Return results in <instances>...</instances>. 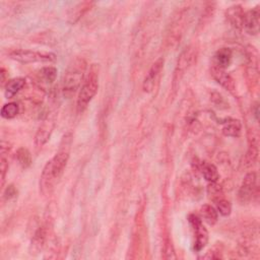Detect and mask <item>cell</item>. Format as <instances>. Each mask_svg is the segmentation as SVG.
Wrapping results in <instances>:
<instances>
[{
  "instance_id": "cell-15",
  "label": "cell",
  "mask_w": 260,
  "mask_h": 260,
  "mask_svg": "<svg viewBox=\"0 0 260 260\" xmlns=\"http://www.w3.org/2000/svg\"><path fill=\"white\" fill-rule=\"evenodd\" d=\"M25 86V80L22 77H17V79L10 80L5 86V97L7 99L14 98L19 92Z\"/></svg>"
},
{
  "instance_id": "cell-3",
  "label": "cell",
  "mask_w": 260,
  "mask_h": 260,
  "mask_svg": "<svg viewBox=\"0 0 260 260\" xmlns=\"http://www.w3.org/2000/svg\"><path fill=\"white\" fill-rule=\"evenodd\" d=\"M99 89V68L96 65L90 67L85 82L80 89L79 98H77V111L83 113L88 104L92 102Z\"/></svg>"
},
{
  "instance_id": "cell-20",
  "label": "cell",
  "mask_w": 260,
  "mask_h": 260,
  "mask_svg": "<svg viewBox=\"0 0 260 260\" xmlns=\"http://www.w3.org/2000/svg\"><path fill=\"white\" fill-rule=\"evenodd\" d=\"M20 112V106L18 105L17 103L14 102H10L5 104V105L1 108V117L4 119H14L18 116Z\"/></svg>"
},
{
  "instance_id": "cell-11",
  "label": "cell",
  "mask_w": 260,
  "mask_h": 260,
  "mask_svg": "<svg viewBox=\"0 0 260 260\" xmlns=\"http://www.w3.org/2000/svg\"><path fill=\"white\" fill-rule=\"evenodd\" d=\"M211 73L214 77V80L224 88L230 90V92L235 89V81H234L233 77L226 71V69L218 68L213 65V67L211 68Z\"/></svg>"
},
{
  "instance_id": "cell-24",
  "label": "cell",
  "mask_w": 260,
  "mask_h": 260,
  "mask_svg": "<svg viewBox=\"0 0 260 260\" xmlns=\"http://www.w3.org/2000/svg\"><path fill=\"white\" fill-rule=\"evenodd\" d=\"M7 153H8V149L5 148L4 144L2 142L1 146V159H0V171H1V184H4L5 181V176L8 171V159H7Z\"/></svg>"
},
{
  "instance_id": "cell-16",
  "label": "cell",
  "mask_w": 260,
  "mask_h": 260,
  "mask_svg": "<svg viewBox=\"0 0 260 260\" xmlns=\"http://www.w3.org/2000/svg\"><path fill=\"white\" fill-rule=\"evenodd\" d=\"M200 216L201 219H203L205 223L211 226H214L217 223L218 219V213L217 209L210 204H204L200 209Z\"/></svg>"
},
{
  "instance_id": "cell-8",
  "label": "cell",
  "mask_w": 260,
  "mask_h": 260,
  "mask_svg": "<svg viewBox=\"0 0 260 260\" xmlns=\"http://www.w3.org/2000/svg\"><path fill=\"white\" fill-rule=\"evenodd\" d=\"M164 62L165 61L163 58H159L152 65L147 76L145 77L144 84H142V88H144L146 93L152 92L155 85H157L158 81L160 80V76L164 68Z\"/></svg>"
},
{
  "instance_id": "cell-7",
  "label": "cell",
  "mask_w": 260,
  "mask_h": 260,
  "mask_svg": "<svg viewBox=\"0 0 260 260\" xmlns=\"http://www.w3.org/2000/svg\"><path fill=\"white\" fill-rule=\"evenodd\" d=\"M189 223L192 227V230L194 232V236H195L194 250L199 252L204 248L207 244V241H209V232H207V230L203 226L202 219L197 216L190 215Z\"/></svg>"
},
{
  "instance_id": "cell-26",
  "label": "cell",
  "mask_w": 260,
  "mask_h": 260,
  "mask_svg": "<svg viewBox=\"0 0 260 260\" xmlns=\"http://www.w3.org/2000/svg\"><path fill=\"white\" fill-rule=\"evenodd\" d=\"M212 100L217 104V105H219V106H222L223 104L226 103L225 100H224V98L222 97V95L218 94V93H214L213 96H212Z\"/></svg>"
},
{
  "instance_id": "cell-19",
  "label": "cell",
  "mask_w": 260,
  "mask_h": 260,
  "mask_svg": "<svg viewBox=\"0 0 260 260\" xmlns=\"http://www.w3.org/2000/svg\"><path fill=\"white\" fill-rule=\"evenodd\" d=\"M93 4H94L93 2H81L77 5H75L68 14L69 22L74 23L75 22L79 21Z\"/></svg>"
},
{
  "instance_id": "cell-6",
  "label": "cell",
  "mask_w": 260,
  "mask_h": 260,
  "mask_svg": "<svg viewBox=\"0 0 260 260\" xmlns=\"http://www.w3.org/2000/svg\"><path fill=\"white\" fill-rule=\"evenodd\" d=\"M257 192V175L255 172L247 174L238 191V200L241 204L249 203Z\"/></svg>"
},
{
  "instance_id": "cell-14",
  "label": "cell",
  "mask_w": 260,
  "mask_h": 260,
  "mask_svg": "<svg viewBox=\"0 0 260 260\" xmlns=\"http://www.w3.org/2000/svg\"><path fill=\"white\" fill-rule=\"evenodd\" d=\"M199 170H200L202 176L204 177V179L207 182H210V183H216V182L218 181L219 174H218L217 167L214 164L202 162L200 164Z\"/></svg>"
},
{
  "instance_id": "cell-21",
  "label": "cell",
  "mask_w": 260,
  "mask_h": 260,
  "mask_svg": "<svg viewBox=\"0 0 260 260\" xmlns=\"http://www.w3.org/2000/svg\"><path fill=\"white\" fill-rule=\"evenodd\" d=\"M16 158H17V161L19 162V164L23 169H27L32 165V154L28 149H25V148L19 149L17 152Z\"/></svg>"
},
{
  "instance_id": "cell-25",
  "label": "cell",
  "mask_w": 260,
  "mask_h": 260,
  "mask_svg": "<svg viewBox=\"0 0 260 260\" xmlns=\"http://www.w3.org/2000/svg\"><path fill=\"white\" fill-rule=\"evenodd\" d=\"M217 206V211L224 217H228L231 215L232 212V205L229 200H227L225 197L220 198L217 201L215 202Z\"/></svg>"
},
{
  "instance_id": "cell-17",
  "label": "cell",
  "mask_w": 260,
  "mask_h": 260,
  "mask_svg": "<svg viewBox=\"0 0 260 260\" xmlns=\"http://www.w3.org/2000/svg\"><path fill=\"white\" fill-rule=\"evenodd\" d=\"M222 131L225 136L239 137L242 132V124L239 120L231 119L225 123Z\"/></svg>"
},
{
  "instance_id": "cell-9",
  "label": "cell",
  "mask_w": 260,
  "mask_h": 260,
  "mask_svg": "<svg viewBox=\"0 0 260 260\" xmlns=\"http://www.w3.org/2000/svg\"><path fill=\"white\" fill-rule=\"evenodd\" d=\"M259 6H256L249 11L245 12L243 20V30L251 36H256L259 33Z\"/></svg>"
},
{
  "instance_id": "cell-29",
  "label": "cell",
  "mask_w": 260,
  "mask_h": 260,
  "mask_svg": "<svg viewBox=\"0 0 260 260\" xmlns=\"http://www.w3.org/2000/svg\"><path fill=\"white\" fill-rule=\"evenodd\" d=\"M255 117H256V119L258 120V115H259V111H258V104H256V106H255Z\"/></svg>"
},
{
  "instance_id": "cell-2",
  "label": "cell",
  "mask_w": 260,
  "mask_h": 260,
  "mask_svg": "<svg viewBox=\"0 0 260 260\" xmlns=\"http://www.w3.org/2000/svg\"><path fill=\"white\" fill-rule=\"evenodd\" d=\"M87 62L83 58H75L68 65L63 76L62 92L65 98H71L82 87L85 82Z\"/></svg>"
},
{
  "instance_id": "cell-18",
  "label": "cell",
  "mask_w": 260,
  "mask_h": 260,
  "mask_svg": "<svg viewBox=\"0 0 260 260\" xmlns=\"http://www.w3.org/2000/svg\"><path fill=\"white\" fill-rule=\"evenodd\" d=\"M57 76V69L53 66H46L43 67L41 70H39L38 79L39 82L45 84V85H52Z\"/></svg>"
},
{
  "instance_id": "cell-13",
  "label": "cell",
  "mask_w": 260,
  "mask_h": 260,
  "mask_svg": "<svg viewBox=\"0 0 260 260\" xmlns=\"http://www.w3.org/2000/svg\"><path fill=\"white\" fill-rule=\"evenodd\" d=\"M233 58V52L230 48H222L217 51L214 56V65L218 68L226 69L228 68Z\"/></svg>"
},
{
  "instance_id": "cell-5",
  "label": "cell",
  "mask_w": 260,
  "mask_h": 260,
  "mask_svg": "<svg viewBox=\"0 0 260 260\" xmlns=\"http://www.w3.org/2000/svg\"><path fill=\"white\" fill-rule=\"evenodd\" d=\"M9 57L18 62L29 64L36 62H53L56 60V56L53 53L47 52H38L33 50H15L9 53Z\"/></svg>"
},
{
  "instance_id": "cell-23",
  "label": "cell",
  "mask_w": 260,
  "mask_h": 260,
  "mask_svg": "<svg viewBox=\"0 0 260 260\" xmlns=\"http://www.w3.org/2000/svg\"><path fill=\"white\" fill-rule=\"evenodd\" d=\"M207 194H209V197L214 202L217 201L220 198H224L223 189L217 184V182H216V183H210V185L207 186Z\"/></svg>"
},
{
  "instance_id": "cell-12",
  "label": "cell",
  "mask_w": 260,
  "mask_h": 260,
  "mask_svg": "<svg viewBox=\"0 0 260 260\" xmlns=\"http://www.w3.org/2000/svg\"><path fill=\"white\" fill-rule=\"evenodd\" d=\"M245 11L239 4L230 6L226 11V18L228 22L238 31L243 30V20Z\"/></svg>"
},
{
  "instance_id": "cell-10",
  "label": "cell",
  "mask_w": 260,
  "mask_h": 260,
  "mask_svg": "<svg viewBox=\"0 0 260 260\" xmlns=\"http://www.w3.org/2000/svg\"><path fill=\"white\" fill-rule=\"evenodd\" d=\"M55 126V120L53 117L48 116V118L39 127L35 136V145L37 148H42L50 139V136L53 132Z\"/></svg>"
},
{
  "instance_id": "cell-1",
  "label": "cell",
  "mask_w": 260,
  "mask_h": 260,
  "mask_svg": "<svg viewBox=\"0 0 260 260\" xmlns=\"http://www.w3.org/2000/svg\"><path fill=\"white\" fill-rule=\"evenodd\" d=\"M68 159V151L61 150L49 162H47L40 178V187L44 194L50 192V189L53 188L56 182L61 178L67 166Z\"/></svg>"
},
{
  "instance_id": "cell-28",
  "label": "cell",
  "mask_w": 260,
  "mask_h": 260,
  "mask_svg": "<svg viewBox=\"0 0 260 260\" xmlns=\"http://www.w3.org/2000/svg\"><path fill=\"white\" fill-rule=\"evenodd\" d=\"M0 75H1V83L2 84H4L5 83V77H6V71H5V69L2 67L1 68V70H0Z\"/></svg>"
},
{
  "instance_id": "cell-4",
  "label": "cell",
  "mask_w": 260,
  "mask_h": 260,
  "mask_svg": "<svg viewBox=\"0 0 260 260\" xmlns=\"http://www.w3.org/2000/svg\"><path fill=\"white\" fill-rule=\"evenodd\" d=\"M197 59V49L194 46H188L180 54L176 68L173 76V88L176 89L180 82L183 79L186 72L190 69L192 65L196 62Z\"/></svg>"
},
{
  "instance_id": "cell-22",
  "label": "cell",
  "mask_w": 260,
  "mask_h": 260,
  "mask_svg": "<svg viewBox=\"0 0 260 260\" xmlns=\"http://www.w3.org/2000/svg\"><path fill=\"white\" fill-rule=\"evenodd\" d=\"M258 158V148H257V142L255 139H252L250 142V146L247 153L245 155V165L247 167H250L255 164L256 160Z\"/></svg>"
},
{
  "instance_id": "cell-27",
  "label": "cell",
  "mask_w": 260,
  "mask_h": 260,
  "mask_svg": "<svg viewBox=\"0 0 260 260\" xmlns=\"http://www.w3.org/2000/svg\"><path fill=\"white\" fill-rule=\"evenodd\" d=\"M5 197H7L8 199L9 198H11V197H15L16 196V195H17V190H16V188L14 187V186H12V185H9L7 188H6V190H5Z\"/></svg>"
}]
</instances>
